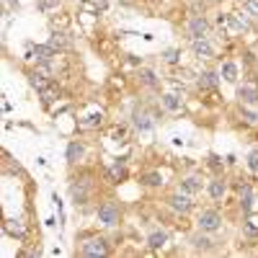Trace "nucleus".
Returning a JSON list of instances; mask_svg holds the SVG:
<instances>
[{"label": "nucleus", "mask_w": 258, "mask_h": 258, "mask_svg": "<svg viewBox=\"0 0 258 258\" xmlns=\"http://www.w3.org/2000/svg\"><path fill=\"white\" fill-rule=\"evenodd\" d=\"M70 194H72L75 204H85L88 196H90V184H88V181H78V184L70 186Z\"/></svg>", "instance_id": "nucleus-6"}, {"label": "nucleus", "mask_w": 258, "mask_h": 258, "mask_svg": "<svg viewBox=\"0 0 258 258\" xmlns=\"http://www.w3.org/2000/svg\"><path fill=\"white\" fill-rule=\"evenodd\" d=\"M140 80H142L147 88H155V85H158L155 72H153V70H147V67H145V70H140Z\"/></svg>", "instance_id": "nucleus-22"}, {"label": "nucleus", "mask_w": 258, "mask_h": 258, "mask_svg": "<svg viewBox=\"0 0 258 258\" xmlns=\"http://www.w3.org/2000/svg\"><path fill=\"white\" fill-rule=\"evenodd\" d=\"M96 220H98L103 227H116L119 220H121V209H119V204H116L114 199H106V202L98 207V212H96Z\"/></svg>", "instance_id": "nucleus-1"}, {"label": "nucleus", "mask_w": 258, "mask_h": 258, "mask_svg": "<svg viewBox=\"0 0 258 258\" xmlns=\"http://www.w3.org/2000/svg\"><path fill=\"white\" fill-rule=\"evenodd\" d=\"M101 121H103V114L98 111V114H93V116H90L88 121H83V127H96V124H101Z\"/></svg>", "instance_id": "nucleus-30"}, {"label": "nucleus", "mask_w": 258, "mask_h": 258, "mask_svg": "<svg viewBox=\"0 0 258 258\" xmlns=\"http://www.w3.org/2000/svg\"><path fill=\"white\" fill-rule=\"evenodd\" d=\"M132 124H134V129H140V132H150L155 127V119L150 114H145V111H134L132 114Z\"/></svg>", "instance_id": "nucleus-7"}, {"label": "nucleus", "mask_w": 258, "mask_h": 258, "mask_svg": "<svg viewBox=\"0 0 258 258\" xmlns=\"http://www.w3.org/2000/svg\"><path fill=\"white\" fill-rule=\"evenodd\" d=\"M240 116L246 119L248 124H256V121H258V114H256V111H251L248 106H243V109H240Z\"/></svg>", "instance_id": "nucleus-27"}, {"label": "nucleus", "mask_w": 258, "mask_h": 258, "mask_svg": "<svg viewBox=\"0 0 258 258\" xmlns=\"http://www.w3.org/2000/svg\"><path fill=\"white\" fill-rule=\"evenodd\" d=\"M163 59H165L168 65H176L178 59H181V52H178V49H165V52H163Z\"/></svg>", "instance_id": "nucleus-26"}, {"label": "nucleus", "mask_w": 258, "mask_h": 258, "mask_svg": "<svg viewBox=\"0 0 258 258\" xmlns=\"http://www.w3.org/2000/svg\"><path fill=\"white\" fill-rule=\"evenodd\" d=\"M142 184H145V186H160V184H163V176H160L158 171L145 173V176H142Z\"/></svg>", "instance_id": "nucleus-24"}, {"label": "nucleus", "mask_w": 258, "mask_h": 258, "mask_svg": "<svg viewBox=\"0 0 258 258\" xmlns=\"http://www.w3.org/2000/svg\"><path fill=\"white\" fill-rule=\"evenodd\" d=\"M160 101H163V106H165L168 111H178V109H181V98H178L176 93H165Z\"/></svg>", "instance_id": "nucleus-21"}, {"label": "nucleus", "mask_w": 258, "mask_h": 258, "mask_svg": "<svg viewBox=\"0 0 258 258\" xmlns=\"http://www.w3.org/2000/svg\"><path fill=\"white\" fill-rule=\"evenodd\" d=\"M199 85H202V88H217V85H220V72L204 70V72L199 75Z\"/></svg>", "instance_id": "nucleus-12"}, {"label": "nucleus", "mask_w": 258, "mask_h": 258, "mask_svg": "<svg viewBox=\"0 0 258 258\" xmlns=\"http://www.w3.org/2000/svg\"><path fill=\"white\" fill-rule=\"evenodd\" d=\"M28 57H34L36 62L41 65V62H49L52 57H57V52H54V47H52V44H36V47H34V52L28 54Z\"/></svg>", "instance_id": "nucleus-8"}, {"label": "nucleus", "mask_w": 258, "mask_h": 258, "mask_svg": "<svg viewBox=\"0 0 258 258\" xmlns=\"http://www.w3.org/2000/svg\"><path fill=\"white\" fill-rule=\"evenodd\" d=\"M225 194H227V181H225L222 176H217V178H215V181H212V184H209V196H212V199H215V202H220Z\"/></svg>", "instance_id": "nucleus-10"}, {"label": "nucleus", "mask_w": 258, "mask_h": 258, "mask_svg": "<svg viewBox=\"0 0 258 258\" xmlns=\"http://www.w3.org/2000/svg\"><path fill=\"white\" fill-rule=\"evenodd\" d=\"M191 246H194L196 251H204V253L215 248V246H212V240H209L207 235H194V238H191Z\"/></svg>", "instance_id": "nucleus-20"}, {"label": "nucleus", "mask_w": 258, "mask_h": 258, "mask_svg": "<svg viewBox=\"0 0 258 258\" xmlns=\"http://www.w3.org/2000/svg\"><path fill=\"white\" fill-rule=\"evenodd\" d=\"M80 256L85 258H96V256H109V243L103 238H88L80 243Z\"/></svg>", "instance_id": "nucleus-3"}, {"label": "nucleus", "mask_w": 258, "mask_h": 258, "mask_svg": "<svg viewBox=\"0 0 258 258\" xmlns=\"http://www.w3.org/2000/svg\"><path fill=\"white\" fill-rule=\"evenodd\" d=\"M248 168H251V171H258V150H256V153H251V158H248Z\"/></svg>", "instance_id": "nucleus-31"}, {"label": "nucleus", "mask_w": 258, "mask_h": 258, "mask_svg": "<svg viewBox=\"0 0 258 258\" xmlns=\"http://www.w3.org/2000/svg\"><path fill=\"white\" fill-rule=\"evenodd\" d=\"M191 49H194L196 57H202V59H209L212 54H215V49H212V44L207 41V36H202V39H191Z\"/></svg>", "instance_id": "nucleus-9"}, {"label": "nucleus", "mask_w": 258, "mask_h": 258, "mask_svg": "<svg viewBox=\"0 0 258 258\" xmlns=\"http://www.w3.org/2000/svg\"><path fill=\"white\" fill-rule=\"evenodd\" d=\"M83 153H85V147L80 142H70L67 145V163H78L83 158Z\"/></svg>", "instance_id": "nucleus-16"}, {"label": "nucleus", "mask_w": 258, "mask_h": 258, "mask_svg": "<svg viewBox=\"0 0 258 258\" xmlns=\"http://www.w3.org/2000/svg\"><path fill=\"white\" fill-rule=\"evenodd\" d=\"M181 191L184 194H196V191H202V178L199 176H189L181 181Z\"/></svg>", "instance_id": "nucleus-13"}, {"label": "nucleus", "mask_w": 258, "mask_h": 258, "mask_svg": "<svg viewBox=\"0 0 258 258\" xmlns=\"http://www.w3.org/2000/svg\"><path fill=\"white\" fill-rule=\"evenodd\" d=\"M246 13L251 18H258V0H246Z\"/></svg>", "instance_id": "nucleus-28"}, {"label": "nucleus", "mask_w": 258, "mask_h": 258, "mask_svg": "<svg viewBox=\"0 0 258 258\" xmlns=\"http://www.w3.org/2000/svg\"><path fill=\"white\" fill-rule=\"evenodd\" d=\"M240 207H243V212H246V215L253 209V189H251L248 184L240 189Z\"/></svg>", "instance_id": "nucleus-14"}, {"label": "nucleus", "mask_w": 258, "mask_h": 258, "mask_svg": "<svg viewBox=\"0 0 258 258\" xmlns=\"http://www.w3.org/2000/svg\"><path fill=\"white\" fill-rule=\"evenodd\" d=\"M196 225H199L202 233H217L222 227V215L217 209H202L199 220H196Z\"/></svg>", "instance_id": "nucleus-2"}, {"label": "nucleus", "mask_w": 258, "mask_h": 258, "mask_svg": "<svg viewBox=\"0 0 258 258\" xmlns=\"http://www.w3.org/2000/svg\"><path fill=\"white\" fill-rule=\"evenodd\" d=\"M31 85H34L36 90H44V88H47V85H49V80H47V78H44V72H41V70H36V72L31 75Z\"/></svg>", "instance_id": "nucleus-23"}, {"label": "nucleus", "mask_w": 258, "mask_h": 258, "mask_svg": "<svg viewBox=\"0 0 258 258\" xmlns=\"http://www.w3.org/2000/svg\"><path fill=\"white\" fill-rule=\"evenodd\" d=\"M49 44H52L54 49H59V47H70V39H67L65 34H57V31H54V34L49 36Z\"/></svg>", "instance_id": "nucleus-25"}, {"label": "nucleus", "mask_w": 258, "mask_h": 258, "mask_svg": "<svg viewBox=\"0 0 258 258\" xmlns=\"http://www.w3.org/2000/svg\"><path fill=\"white\" fill-rule=\"evenodd\" d=\"M238 98H240V103H258V90L253 88V85H240L238 88Z\"/></svg>", "instance_id": "nucleus-11"}, {"label": "nucleus", "mask_w": 258, "mask_h": 258, "mask_svg": "<svg viewBox=\"0 0 258 258\" xmlns=\"http://www.w3.org/2000/svg\"><path fill=\"white\" fill-rule=\"evenodd\" d=\"M209 168L215 171V173H220L222 171V158L220 155H209Z\"/></svg>", "instance_id": "nucleus-29"}, {"label": "nucleus", "mask_w": 258, "mask_h": 258, "mask_svg": "<svg viewBox=\"0 0 258 258\" xmlns=\"http://www.w3.org/2000/svg\"><path fill=\"white\" fill-rule=\"evenodd\" d=\"M165 243H168V233H163V230H158V233H153L147 238V246L153 248V251H158V248H163Z\"/></svg>", "instance_id": "nucleus-15"}, {"label": "nucleus", "mask_w": 258, "mask_h": 258, "mask_svg": "<svg viewBox=\"0 0 258 258\" xmlns=\"http://www.w3.org/2000/svg\"><path fill=\"white\" fill-rule=\"evenodd\" d=\"M5 233H8V235H13V238H18V240L26 235L23 225H21V222H16V220H5Z\"/></svg>", "instance_id": "nucleus-19"}, {"label": "nucleus", "mask_w": 258, "mask_h": 258, "mask_svg": "<svg viewBox=\"0 0 258 258\" xmlns=\"http://www.w3.org/2000/svg\"><path fill=\"white\" fill-rule=\"evenodd\" d=\"M168 207L181 212V215H189V212L194 209V202H191V194H184V191H178V194H171L168 196Z\"/></svg>", "instance_id": "nucleus-4"}, {"label": "nucleus", "mask_w": 258, "mask_h": 258, "mask_svg": "<svg viewBox=\"0 0 258 258\" xmlns=\"http://www.w3.org/2000/svg\"><path fill=\"white\" fill-rule=\"evenodd\" d=\"M220 75H222L227 83H235V80H238V65H235V62H222Z\"/></svg>", "instance_id": "nucleus-17"}, {"label": "nucleus", "mask_w": 258, "mask_h": 258, "mask_svg": "<svg viewBox=\"0 0 258 258\" xmlns=\"http://www.w3.org/2000/svg\"><path fill=\"white\" fill-rule=\"evenodd\" d=\"M207 28H209V23H207L204 16H194V18H189V23H186V31H189L191 39H202V36L207 34Z\"/></svg>", "instance_id": "nucleus-5"}, {"label": "nucleus", "mask_w": 258, "mask_h": 258, "mask_svg": "<svg viewBox=\"0 0 258 258\" xmlns=\"http://www.w3.org/2000/svg\"><path fill=\"white\" fill-rule=\"evenodd\" d=\"M109 178L111 181H119V178H127V168H124V158H119L111 168H109Z\"/></svg>", "instance_id": "nucleus-18"}]
</instances>
